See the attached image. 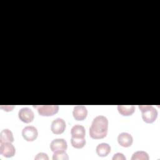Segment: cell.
I'll return each mask as SVG.
<instances>
[{
    "label": "cell",
    "instance_id": "cell-13",
    "mask_svg": "<svg viewBox=\"0 0 160 160\" xmlns=\"http://www.w3.org/2000/svg\"><path fill=\"white\" fill-rule=\"evenodd\" d=\"M118 110L121 115L128 116L134 113L135 106L134 105H118Z\"/></svg>",
    "mask_w": 160,
    "mask_h": 160
},
{
    "label": "cell",
    "instance_id": "cell-1",
    "mask_svg": "<svg viewBox=\"0 0 160 160\" xmlns=\"http://www.w3.org/2000/svg\"><path fill=\"white\" fill-rule=\"evenodd\" d=\"M108 120L104 116H98L93 119L89 128V135L92 139H102L108 133Z\"/></svg>",
    "mask_w": 160,
    "mask_h": 160
},
{
    "label": "cell",
    "instance_id": "cell-12",
    "mask_svg": "<svg viewBox=\"0 0 160 160\" xmlns=\"http://www.w3.org/2000/svg\"><path fill=\"white\" fill-rule=\"evenodd\" d=\"M96 150V153L99 156L105 157L111 152V146L108 143L102 142L97 146Z\"/></svg>",
    "mask_w": 160,
    "mask_h": 160
},
{
    "label": "cell",
    "instance_id": "cell-9",
    "mask_svg": "<svg viewBox=\"0 0 160 160\" xmlns=\"http://www.w3.org/2000/svg\"><path fill=\"white\" fill-rule=\"evenodd\" d=\"M74 119L77 121L84 120L88 115V110L86 106L82 105H78L74 108L72 112Z\"/></svg>",
    "mask_w": 160,
    "mask_h": 160
},
{
    "label": "cell",
    "instance_id": "cell-17",
    "mask_svg": "<svg viewBox=\"0 0 160 160\" xmlns=\"http://www.w3.org/2000/svg\"><path fill=\"white\" fill-rule=\"evenodd\" d=\"M53 160H68L69 159V156L65 151H58L54 152L52 155Z\"/></svg>",
    "mask_w": 160,
    "mask_h": 160
},
{
    "label": "cell",
    "instance_id": "cell-15",
    "mask_svg": "<svg viewBox=\"0 0 160 160\" xmlns=\"http://www.w3.org/2000/svg\"><path fill=\"white\" fill-rule=\"evenodd\" d=\"M71 142L72 146L77 149H81L86 144V139L84 138H76L74 137H71Z\"/></svg>",
    "mask_w": 160,
    "mask_h": 160
},
{
    "label": "cell",
    "instance_id": "cell-16",
    "mask_svg": "<svg viewBox=\"0 0 160 160\" xmlns=\"http://www.w3.org/2000/svg\"><path fill=\"white\" fill-rule=\"evenodd\" d=\"M149 159V158L148 154L146 152L143 151H139L134 152L131 157L132 160H136V159L148 160Z\"/></svg>",
    "mask_w": 160,
    "mask_h": 160
},
{
    "label": "cell",
    "instance_id": "cell-3",
    "mask_svg": "<svg viewBox=\"0 0 160 160\" xmlns=\"http://www.w3.org/2000/svg\"><path fill=\"white\" fill-rule=\"evenodd\" d=\"M38 110V114L42 116H51L58 112L59 106L58 105H38L33 106Z\"/></svg>",
    "mask_w": 160,
    "mask_h": 160
},
{
    "label": "cell",
    "instance_id": "cell-2",
    "mask_svg": "<svg viewBox=\"0 0 160 160\" xmlns=\"http://www.w3.org/2000/svg\"><path fill=\"white\" fill-rule=\"evenodd\" d=\"M142 120L146 123L154 122L158 117V111L151 105H139Z\"/></svg>",
    "mask_w": 160,
    "mask_h": 160
},
{
    "label": "cell",
    "instance_id": "cell-8",
    "mask_svg": "<svg viewBox=\"0 0 160 160\" xmlns=\"http://www.w3.org/2000/svg\"><path fill=\"white\" fill-rule=\"evenodd\" d=\"M68 148V144L65 139L58 138L53 139L50 144V149L53 152L66 151Z\"/></svg>",
    "mask_w": 160,
    "mask_h": 160
},
{
    "label": "cell",
    "instance_id": "cell-5",
    "mask_svg": "<svg viewBox=\"0 0 160 160\" xmlns=\"http://www.w3.org/2000/svg\"><path fill=\"white\" fill-rule=\"evenodd\" d=\"M16 152L14 146L10 142H0V154L6 158L12 157Z\"/></svg>",
    "mask_w": 160,
    "mask_h": 160
},
{
    "label": "cell",
    "instance_id": "cell-11",
    "mask_svg": "<svg viewBox=\"0 0 160 160\" xmlns=\"http://www.w3.org/2000/svg\"><path fill=\"white\" fill-rule=\"evenodd\" d=\"M72 137L76 138H83L86 136V130L83 126L76 124L72 126L71 130Z\"/></svg>",
    "mask_w": 160,
    "mask_h": 160
},
{
    "label": "cell",
    "instance_id": "cell-10",
    "mask_svg": "<svg viewBox=\"0 0 160 160\" xmlns=\"http://www.w3.org/2000/svg\"><path fill=\"white\" fill-rule=\"evenodd\" d=\"M118 142L120 146L124 148H128L132 145L133 138L130 134L123 132L118 135Z\"/></svg>",
    "mask_w": 160,
    "mask_h": 160
},
{
    "label": "cell",
    "instance_id": "cell-18",
    "mask_svg": "<svg viewBox=\"0 0 160 160\" xmlns=\"http://www.w3.org/2000/svg\"><path fill=\"white\" fill-rule=\"evenodd\" d=\"M34 159L36 160H39V159H43V160H48L49 159V157L47 155V154L44 153V152H39L38 154H36V156L34 158Z\"/></svg>",
    "mask_w": 160,
    "mask_h": 160
},
{
    "label": "cell",
    "instance_id": "cell-6",
    "mask_svg": "<svg viewBox=\"0 0 160 160\" xmlns=\"http://www.w3.org/2000/svg\"><path fill=\"white\" fill-rule=\"evenodd\" d=\"M18 116L21 121L25 123H29L33 121L34 114L30 108L25 107L19 111Z\"/></svg>",
    "mask_w": 160,
    "mask_h": 160
},
{
    "label": "cell",
    "instance_id": "cell-14",
    "mask_svg": "<svg viewBox=\"0 0 160 160\" xmlns=\"http://www.w3.org/2000/svg\"><path fill=\"white\" fill-rule=\"evenodd\" d=\"M14 141V137L12 132L8 129H4L0 132V142H12Z\"/></svg>",
    "mask_w": 160,
    "mask_h": 160
},
{
    "label": "cell",
    "instance_id": "cell-19",
    "mask_svg": "<svg viewBox=\"0 0 160 160\" xmlns=\"http://www.w3.org/2000/svg\"><path fill=\"white\" fill-rule=\"evenodd\" d=\"M113 160H126L125 156L121 152H117L114 154L112 158Z\"/></svg>",
    "mask_w": 160,
    "mask_h": 160
},
{
    "label": "cell",
    "instance_id": "cell-7",
    "mask_svg": "<svg viewBox=\"0 0 160 160\" xmlns=\"http://www.w3.org/2000/svg\"><path fill=\"white\" fill-rule=\"evenodd\" d=\"M66 127V125L64 119L59 118L52 121L51 126V129L54 134H60L64 131Z\"/></svg>",
    "mask_w": 160,
    "mask_h": 160
},
{
    "label": "cell",
    "instance_id": "cell-4",
    "mask_svg": "<svg viewBox=\"0 0 160 160\" xmlns=\"http://www.w3.org/2000/svg\"><path fill=\"white\" fill-rule=\"evenodd\" d=\"M22 135L26 141H33L37 138L38 132L36 128L32 126H28L23 128L22 131Z\"/></svg>",
    "mask_w": 160,
    "mask_h": 160
}]
</instances>
